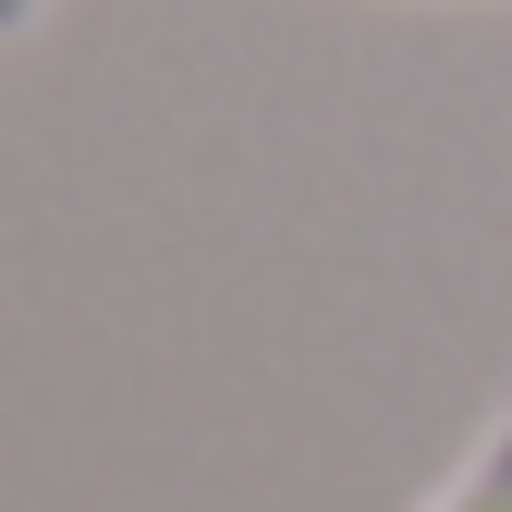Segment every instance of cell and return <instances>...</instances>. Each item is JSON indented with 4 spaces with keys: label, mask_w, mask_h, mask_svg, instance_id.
<instances>
[{
    "label": "cell",
    "mask_w": 512,
    "mask_h": 512,
    "mask_svg": "<svg viewBox=\"0 0 512 512\" xmlns=\"http://www.w3.org/2000/svg\"><path fill=\"white\" fill-rule=\"evenodd\" d=\"M427 512H512V415L488 427V452H476V476H464L452 500H427Z\"/></svg>",
    "instance_id": "6da1fadb"
},
{
    "label": "cell",
    "mask_w": 512,
    "mask_h": 512,
    "mask_svg": "<svg viewBox=\"0 0 512 512\" xmlns=\"http://www.w3.org/2000/svg\"><path fill=\"white\" fill-rule=\"evenodd\" d=\"M25 25H37V0H0V37H25Z\"/></svg>",
    "instance_id": "7a4b0ae2"
}]
</instances>
